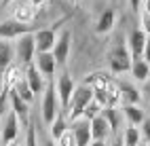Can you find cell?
<instances>
[{
  "label": "cell",
  "instance_id": "obj_39",
  "mask_svg": "<svg viewBox=\"0 0 150 146\" xmlns=\"http://www.w3.org/2000/svg\"><path fill=\"white\" fill-rule=\"evenodd\" d=\"M91 146H108V144H106V142H93Z\"/></svg>",
  "mask_w": 150,
  "mask_h": 146
},
{
  "label": "cell",
  "instance_id": "obj_33",
  "mask_svg": "<svg viewBox=\"0 0 150 146\" xmlns=\"http://www.w3.org/2000/svg\"><path fill=\"white\" fill-rule=\"evenodd\" d=\"M6 100H8V93H2V91H0V116H2V112H4Z\"/></svg>",
  "mask_w": 150,
  "mask_h": 146
},
{
  "label": "cell",
  "instance_id": "obj_13",
  "mask_svg": "<svg viewBox=\"0 0 150 146\" xmlns=\"http://www.w3.org/2000/svg\"><path fill=\"white\" fill-rule=\"evenodd\" d=\"M36 68H38V72H40L42 76H51L55 74V68H57V62H55V57L53 53H36Z\"/></svg>",
  "mask_w": 150,
  "mask_h": 146
},
{
  "label": "cell",
  "instance_id": "obj_11",
  "mask_svg": "<svg viewBox=\"0 0 150 146\" xmlns=\"http://www.w3.org/2000/svg\"><path fill=\"white\" fill-rule=\"evenodd\" d=\"M70 38H72V34H70V30H64L62 34H59L57 43H55V49H53V57L57 66H64L68 62V55H70Z\"/></svg>",
  "mask_w": 150,
  "mask_h": 146
},
{
  "label": "cell",
  "instance_id": "obj_37",
  "mask_svg": "<svg viewBox=\"0 0 150 146\" xmlns=\"http://www.w3.org/2000/svg\"><path fill=\"white\" fill-rule=\"evenodd\" d=\"M47 2V0H30V4H32V6H42Z\"/></svg>",
  "mask_w": 150,
  "mask_h": 146
},
{
  "label": "cell",
  "instance_id": "obj_34",
  "mask_svg": "<svg viewBox=\"0 0 150 146\" xmlns=\"http://www.w3.org/2000/svg\"><path fill=\"white\" fill-rule=\"evenodd\" d=\"M142 2H144V0H129V4H131V9H133L135 13H139V9H142Z\"/></svg>",
  "mask_w": 150,
  "mask_h": 146
},
{
  "label": "cell",
  "instance_id": "obj_26",
  "mask_svg": "<svg viewBox=\"0 0 150 146\" xmlns=\"http://www.w3.org/2000/svg\"><path fill=\"white\" fill-rule=\"evenodd\" d=\"M102 114H104V119L108 121L110 129H112V131H118V125H121V114H118V110H116V108H104Z\"/></svg>",
  "mask_w": 150,
  "mask_h": 146
},
{
  "label": "cell",
  "instance_id": "obj_9",
  "mask_svg": "<svg viewBox=\"0 0 150 146\" xmlns=\"http://www.w3.org/2000/svg\"><path fill=\"white\" fill-rule=\"evenodd\" d=\"M146 43H148V34L142 30V28H135V30L129 32L127 47H129V53H131L133 60H137V57H142V55H144Z\"/></svg>",
  "mask_w": 150,
  "mask_h": 146
},
{
  "label": "cell",
  "instance_id": "obj_22",
  "mask_svg": "<svg viewBox=\"0 0 150 146\" xmlns=\"http://www.w3.org/2000/svg\"><path fill=\"white\" fill-rule=\"evenodd\" d=\"M118 89H121V93H123V102H125V106H127V104L137 106V104H139V100H142L139 91L135 89V87H131L129 83H118Z\"/></svg>",
  "mask_w": 150,
  "mask_h": 146
},
{
  "label": "cell",
  "instance_id": "obj_27",
  "mask_svg": "<svg viewBox=\"0 0 150 146\" xmlns=\"http://www.w3.org/2000/svg\"><path fill=\"white\" fill-rule=\"evenodd\" d=\"M13 91H15L19 97H21L23 102H28V104L34 100V91L30 89V85H28V81H25V79H21V81H19V83H17V87H15Z\"/></svg>",
  "mask_w": 150,
  "mask_h": 146
},
{
  "label": "cell",
  "instance_id": "obj_20",
  "mask_svg": "<svg viewBox=\"0 0 150 146\" xmlns=\"http://www.w3.org/2000/svg\"><path fill=\"white\" fill-rule=\"evenodd\" d=\"M131 74L135 81H148L150 79V64L142 57H137V60L131 62Z\"/></svg>",
  "mask_w": 150,
  "mask_h": 146
},
{
  "label": "cell",
  "instance_id": "obj_30",
  "mask_svg": "<svg viewBox=\"0 0 150 146\" xmlns=\"http://www.w3.org/2000/svg\"><path fill=\"white\" fill-rule=\"evenodd\" d=\"M25 146H38L36 144V129H34V125L30 123L28 125V135H25Z\"/></svg>",
  "mask_w": 150,
  "mask_h": 146
},
{
  "label": "cell",
  "instance_id": "obj_23",
  "mask_svg": "<svg viewBox=\"0 0 150 146\" xmlns=\"http://www.w3.org/2000/svg\"><path fill=\"white\" fill-rule=\"evenodd\" d=\"M66 131H68V116L64 112H59L57 119L51 123V135H53V140H59Z\"/></svg>",
  "mask_w": 150,
  "mask_h": 146
},
{
  "label": "cell",
  "instance_id": "obj_6",
  "mask_svg": "<svg viewBox=\"0 0 150 146\" xmlns=\"http://www.w3.org/2000/svg\"><path fill=\"white\" fill-rule=\"evenodd\" d=\"M36 53L38 51H36V38H34V34H25V36H21L17 40V57H19V62H21L25 68L32 66Z\"/></svg>",
  "mask_w": 150,
  "mask_h": 146
},
{
  "label": "cell",
  "instance_id": "obj_42",
  "mask_svg": "<svg viewBox=\"0 0 150 146\" xmlns=\"http://www.w3.org/2000/svg\"><path fill=\"white\" fill-rule=\"evenodd\" d=\"M139 146H146V144H139Z\"/></svg>",
  "mask_w": 150,
  "mask_h": 146
},
{
  "label": "cell",
  "instance_id": "obj_5",
  "mask_svg": "<svg viewBox=\"0 0 150 146\" xmlns=\"http://www.w3.org/2000/svg\"><path fill=\"white\" fill-rule=\"evenodd\" d=\"M36 30L34 26H25V23H19L15 19H6V21L0 23V38L2 40H11V38H21L25 34H32Z\"/></svg>",
  "mask_w": 150,
  "mask_h": 146
},
{
  "label": "cell",
  "instance_id": "obj_40",
  "mask_svg": "<svg viewBox=\"0 0 150 146\" xmlns=\"http://www.w3.org/2000/svg\"><path fill=\"white\" fill-rule=\"evenodd\" d=\"M8 2H11V0H0V6H6Z\"/></svg>",
  "mask_w": 150,
  "mask_h": 146
},
{
  "label": "cell",
  "instance_id": "obj_1",
  "mask_svg": "<svg viewBox=\"0 0 150 146\" xmlns=\"http://www.w3.org/2000/svg\"><path fill=\"white\" fill-rule=\"evenodd\" d=\"M93 102V89L89 85H81V87H76V91L72 95V102H70L68 106V121H78V119H83V114L87 110V106Z\"/></svg>",
  "mask_w": 150,
  "mask_h": 146
},
{
  "label": "cell",
  "instance_id": "obj_25",
  "mask_svg": "<svg viewBox=\"0 0 150 146\" xmlns=\"http://www.w3.org/2000/svg\"><path fill=\"white\" fill-rule=\"evenodd\" d=\"M13 62V47L8 43H0V72H4Z\"/></svg>",
  "mask_w": 150,
  "mask_h": 146
},
{
  "label": "cell",
  "instance_id": "obj_14",
  "mask_svg": "<svg viewBox=\"0 0 150 146\" xmlns=\"http://www.w3.org/2000/svg\"><path fill=\"white\" fill-rule=\"evenodd\" d=\"M21 81V68L19 66H8L6 70H4V76H2V93H11L15 87H17V83Z\"/></svg>",
  "mask_w": 150,
  "mask_h": 146
},
{
  "label": "cell",
  "instance_id": "obj_36",
  "mask_svg": "<svg viewBox=\"0 0 150 146\" xmlns=\"http://www.w3.org/2000/svg\"><path fill=\"white\" fill-rule=\"evenodd\" d=\"M144 93H146V97H148V102H150V79L146 81V87H144Z\"/></svg>",
  "mask_w": 150,
  "mask_h": 146
},
{
  "label": "cell",
  "instance_id": "obj_28",
  "mask_svg": "<svg viewBox=\"0 0 150 146\" xmlns=\"http://www.w3.org/2000/svg\"><path fill=\"white\" fill-rule=\"evenodd\" d=\"M102 110H104V108H102V106H99V104L93 100L91 104L87 106V110H85V114H83V119H87V121H93L95 116H99V114H102Z\"/></svg>",
  "mask_w": 150,
  "mask_h": 146
},
{
  "label": "cell",
  "instance_id": "obj_41",
  "mask_svg": "<svg viewBox=\"0 0 150 146\" xmlns=\"http://www.w3.org/2000/svg\"><path fill=\"white\" fill-rule=\"evenodd\" d=\"M8 146H21V144H15V142H13V144H8Z\"/></svg>",
  "mask_w": 150,
  "mask_h": 146
},
{
  "label": "cell",
  "instance_id": "obj_2",
  "mask_svg": "<svg viewBox=\"0 0 150 146\" xmlns=\"http://www.w3.org/2000/svg\"><path fill=\"white\" fill-rule=\"evenodd\" d=\"M66 19H68V17H62L55 26L45 28V30H36V32H34V38H36V51H38V53H53L55 43H57V28L62 26Z\"/></svg>",
  "mask_w": 150,
  "mask_h": 146
},
{
  "label": "cell",
  "instance_id": "obj_24",
  "mask_svg": "<svg viewBox=\"0 0 150 146\" xmlns=\"http://www.w3.org/2000/svg\"><path fill=\"white\" fill-rule=\"evenodd\" d=\"M123 144L125 146H139L142 144V131L137 127H133V125H129L123 133Z\"/></svg>",
  "mask_w": 150,
  "mask_h": 146
},
{
  "label": "cell",
  "instance_id": "obj_16",
  "mask_svg": "<svg viewBox=\"0 0 150 146\" xmlns=\"http://www.w3.org/2000/svg\"><path fill=\"white\" fill-rule=\"evenodd\" d=\"M23 79L28 81L30 89H32L34 93H40V91L47 89V85H45V81H42V74L38 72L36 66H28V68H25V76H23Z\"/></svg>",
  "mask_w": 150,
  "mask_h": 146
},
{
  "label": "cell",
  "instance_id": "obj_19",
  "mask_svg": "<svg viewBox=\"0 0 150 146\" xmlns=\"http://www.w3.org/2000/svg\"><path fill=\"white\" fill-rule=\"evenodd\" d=\"M123 114H125V119L129 121V125H133V127L144 125V121H146V114H144V110L139 108V106H131V104L123 106Z\"/></svg>",
  "mask_w": 150,
  "mask_h": 146
},
{
  "label": "cell",
  "instance_id": "obj_38",
  "mask_svg": "<svg viewBox=\"0 0 150 146\" xmlns=\"http://www.w3.org/2000/svg\"><path fill=\"white\" fill-rule=\"evenodd\" d=\"M112 146H125V144H123V138H118V140H116V142H114Z\"/></svg>",
  "mask_w": 150,
  "mask_h": 146
},
{
  "label": "cell",
  "instance_id": "obj_35",
  "mask_svg": "<svg viewBox=\"0 0 150 146\" xmlns=\"http://www.w3.org/2000/svg\"><path fill=\"white\" fill-rule=\"evenodd\" d=\"M142 60H146L150 64V36H148V43H146V49H144V55H142Z\"/></svg>",
  "mask_w": 150,
  "mask_h": 146
},
{
  "label": "cell",
  "instance_id": "obj_15",
  "mask_svg": "<svg viewBox=\"0 0 150 146\" xmlns=\"http://www.w3.org/2000/svg\"><path fill=\"white\" fill-rule=\"evenodd\" d=\"M110 125L108 121L104 119V114L95 116V119L91 121V133H93V142H106V138L110 135Z\"/></svg>",
  "mask_w": 150,
  "mask_h": 146
},
{
  "label": "cell",
  "instance_id": "obj_21",
  "mask_svg": "<svg viewBox=\"0 0 150 146\" xmlns=\"http://www.w3.org/2000/svg\"><path fill=\"white\" fill-rule=\"evenodd\" d=\"M114 19H116L114 11H112V9H106V11L99 15V19H97V28H95L97 34H108L114 28Z\"/></svg>",
  "mask_w": 150,
  "mask_h": 146
},
{
  "label": "cell",
  "instance_id": "obj_32",
  "mask_svg": "<svg viewBox=\"0 0 150 146\" xmlns=\"http://www.w3.org/2000/svg\"><path fill=\"white\" fill-rule=\"evenodd\" d=\"M142 138L150 144V119H146L144 125H142Z\"/></svg>",
  "mask_w": 150,
  "mask_h": 146
},
{
  "label": "cell",
  "instance_id": "obj_18",
  "mask_svg": "<svg viewBox=\"0 0 150 146\" xmlns=\"http://www.w3.org/2000/svg\"><path fill=\"white\" fill-rule=\"evenodd\" d=\"M85 85H89L93 91H97V89H108V87L112 85V79H110V74H106V72H93V74L87 76Z\"/></svg>",
  "mask_w": 150,
  "mask_h": 146
},
{
  "label": "cell",
  "instance_id": "obj_4",
  "mask_svg": "<svg viewBox=\"0 0 150 146\" xmlns=\"http://www.w3.org/2000/svg\"><path fill=\"white\" fill-rule=\"evenodd\" d=\"M131 62H133V57L129 53V47H125V45H116L110 51V70L114 74H123L127 70H131Z\"/></svg>",
  "mask_w": 150,
  "mask_h": 146
},
{
  "label": "cell",
  "instance_id": "obj_7",
  "mask_svg": "<svg viewBox=\"0 0 150 146\" xmlns=\"http://www.w3.org/2000/svg\"><path fill=\"white\" fill-rule=\"evenodd\" d=\"M57 95H59V104H62V108L68 112V106L70 102H72V95L76 91V85L72 81V76H70L68 72H64L62 76H59V81H57Z\"/></svg>",
  "mask_w": 150,
  "mask_h": 146
},
{
  "label": "cell",
  "instance_id": "obj_12",
  "mask_svg": "<svg viewBox=\"0 0 150 146\" xmlns=\"http://www.w3.org/2000/svg\"><path fill=\"white\" fill-rule=\"evenodd\" d=\"M8 100H11V108H13V112L17 114V119L28 127V125H30V108H28V102H23L15 91L8 93Z\"/></svg>",
  "mask_w": 150,
  "mask_h": 146
},
{
  "label": "cell",
  "instance_id": "obj_17",
  "mask_svg": "<svg viewBox=\"0 0 150 146\" xmlns=\"http://www.w3.org/2000/svg\"><path fill=\"white\" fill-rule=\"evenodd\" d=\"M13 19H15V21H19V23L32 26V23H34V19H36V6H32L30 2H28V4H19V6L15 9Z\"/></svg>",
  "mask_w": 150,
  "mask_h": 146
},
{
  "label": "cell",
  "instance_id": "obj_31",
  "mask_svg": "<svg viewBox=\"0 0 150 146\" xmlns=\"http://www.w3.org/2000/svg\"><path fill=\"white\" fill-rule=\"evenodd\" d=\"M142 30L150 36V11H146V9H142Z\"/></svg>",
  "mask_w": 150,
  "mask_h": 146
},
{
  "label": "cell",
  "instance_id": "obj_3",
  "mask_svg": "<svg viewBox=\"0 0 150 146\" xmlns=\"http://www.w3.org/2000/svg\"><path fill=\"white\" fill-rule=\"evenodd\" d=\"M59 114V95H57V87L53 83L47 85L45 97H42V121L47 125H51Z\"/></svg>",
  "mask_w": 150,
  "mask_h": 146
},
{
  "label": "cell",
  "instance_id": "obj_10",
  "mask_svg": "<svg viewBox=\"0 0 150 146\" xmlns=\"http://www.w3.org/2000/svg\"><path fill=\"white\" fill-rule=\"evenodd\" d=\"M72 133L76 138V146H91L93 144V133H91V121L78 119L72 123Z\"/></svg>",
  "mask_w": 150,
  "mask_h": 146
},
{
  "label": "cell",
  "instance_id": "obj_8",
  "mask_svg": "<svg viewBox=\"0 0 150 146\" xmlns=\"http://www.w3.org/2000/svg\"><path fill=\"white\" fill-rule=\"evenodd\" d=\"M17 135H19V119H17V114L11 110L6 114V119H4L2 131H0V144H2V146L13 144L17 140Z\"/></svg>",
  "mask_w": 150,
  "mask_h": 146
},
{
  "label": "cell",
  "instance_id": "obj_29",
  "mask_svg": "<svg viewBox=\"0 0 150 146\" xmlns=\"http://www.w3.org/2000/svg\"><path fill=\"white\" fill-rule=\"evenodd\" d=\"M57 144L59 146H76V138H74V133H72V129H68L62 138L57 140Z\"/></svg>",
  "mask_w": 150,
  "mask_h": 146
}]
</instances>
